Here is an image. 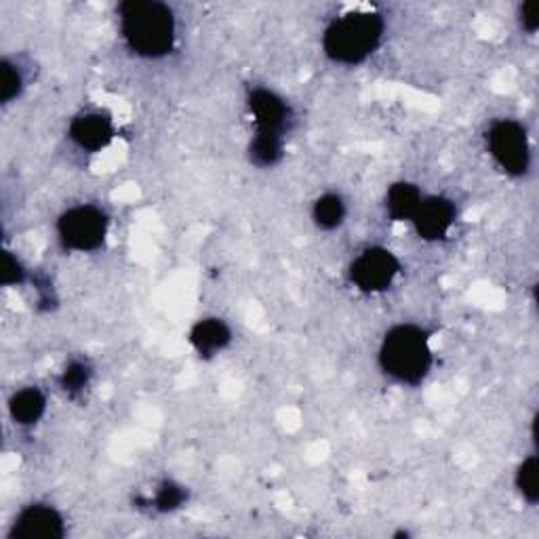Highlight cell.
I'll use <instances>...</instances> for the list:
<instances>
[{
	"instance_id": "cell-1",
	"label": "cell",
	"mask_w": 539,
	"mask_h": 539,
	"mask_svg": "<svg viewBox=\"0 0 539 539\" xmlns=\"http://www.w3.org/2000/svg\"><path fill=\"white\" fill-rule=\"evenodd\" d=\"M121 32L127 47L146 59L171 53L175 43V15L156 0H129L118 7Z\"/></svg>"
},
{
	"instance_id": "cell-2",
	"label": "cell",
	"mask_w": 539,
	"mask_h": 539,
	"mask_svg": "<svg viewBox=\"0 0 539 539\" xmlns=\"http://www.w3.org/2000/svg\"><path fill=\"white\" fill-rule=\"evenodd\" d=\"M384 17L373 11H352L333 19L323 36V49L335 64L356 66L371 57L384 38Z\"/></svg>"
},
{
	"instance_id": "cell-3",
	"label": "cell",
	"mask_w": 539,
	"mask_h": 539,
	"mask_svg": "<svg viewBox=\"0 0 539 539\" xmlns=\"http://www.w3.org/2000/svg\"><path fill=\"white\" fill-rule=\"evenodd\" d=\"M382 371L401 384H422L432 369V348L428 333L417 325L392 327L379 346Z\"/></svg>"
},
{
	"instance_id": "cell-4",
	"label": "cell",
	"mask_w": 539,
	"mask_h": 539,
	"mask_svg": "<svg viewBox=\"0 0 539 539\" xmlns=\"http://www.w3.org/2000/svg\"><path fill=\"white\" fill-rule=\"evenodd\" d=\"M110 217L95 205H78L64 211L57 219V236L70 251L89 253L104 245Z\"/></svg>"
},
{
	"instance_id": "cell-5",
	"label": "cell",
	"mask_w": 539,
	"mask_h": 539,
	"mask_svg": "<svg viewBox=\"0 0 539 539\" xmlns=\"http://www.w3.org/2000/svg\"><path fill=\"white\" fill-rule=\"evenodd\" d=\"M489 152L497 167L502 169L510 177H523L531 169V144L527 129L512 121V118H504V121L493 123V127L487 133Z\"/></svg>"
},
{
	"instance_id": "cell-6",
	"label": "cell",
	"mask_w": 539,
	"mask_h": 539,
	"mask_svg": "<svg viewBox=\"0 0 539 539\" xmlns=\"http://www.w3.org/2000/svg\"><path fill=\"white\" fill-rule=\"evenodd\" d=\"M398 272H401V262L390 249L371 247L350 264V281L363 293H382L390 289Z\"/></svg>"
},
{
	"instance_id": "cell-7",
	"label": "cell",
	"mask_w": 539,
	"mask_h": 539,
	"mask_svg": "<svg viewBox=\"0 0 539 539\" xmlns=\"http://www.w3.org/2000/svg\"><path fill=\"white\" fill-rule=\"evenodd\" d=\"M457 217L455 203L447 196H428L422 198L419 203L411 224L415 226V232L419 238H424L428 243L445 241L449 236Z\"/></svg>"
},
{
	"instance_id": "cell-8",
	"label": "cell",
	"mask_w": 539,
	"mask_h": 539,
	"mask_svg": "<svg viewBox=\"0 0 539 539\" xmlns=\"http://www.w3.org/2000/svg\"><path fill=\"white\" fill-rule=\"evenodd\" d=\"M66 521L53 506L32 504L19 512L9 531V539H62Z\"/></svg>"
},
{
	"instance_id": "cell-9",
	"label": "cell",
	"mask_w": 539,
	"mask_h": 539,
	"mask_svg": "<svg viewBox=\"0 0 539 539\" xmlns=\"http://www.w3.org/2000/svg\"><path fill=\"white\" fill-rule=\"evenodd\" d=\"M247 104L255 118V133L285 137V131L291 121V108L281 95L270 89H253L249 93Z\"/></svg>"
},
{
	"instance_id": "cell-10",
	"label": "cell",
	"mask_w": 539,
	"mask_h": 539,
	"mask_svg": "<svg viewBox=\"0 0 539 539\" xmlns=\"http://www.w3.org/2000/svg\"><path fill=\"white\" fill-rule=\"evenodd\" d=\"M68 135L81 150L99 152L112 144L116 131H114L112 118L106 112L89 110L74 118V121L70 123Z\"/></svg>"
},
{
	"instance_id": "cell-11",
	"label": "cell",
	"mask_w": 539,
	"mask_h": 539,
	"mask_svg": "<svg viewBox=\"0 0 539 539\" xmlns=\"http://www.w3.org/2000/svg\"><path fill=\"white\" fill-rule=\"evenodd\" d=\"M232 342L230 327L219 318H203L190 329V344L203 358L222 352Z\"/></svg>"
},
{
	"instance_id": "cell-12",
	"label": "cell",
	"mask_w": 539,
	"mask_h": 539,
	"mask_svg": "<svg viewBox=\"0 0 539 539\" xmlns=\"http://www.w3.org/2000/svg\"><path fill=\"white\" fill-rule=\"evenodd\" d=\"M47 398L38 388H24L11 396L9 413L17 426H34L45 415Z\"/></svg>"
},
{
	"instance_id": "cell-13",
	"label": "cell",
	"mask_w": 539,
	"mask_h": 539,
	"mask_svg": "<svg viewBox=\"0 0 539 539\" xmlns=\"http://www.w3.org/2000/svg\"><path fill=\"white\" fill-rule=\"evenodd\" d=\"M422 192L415 184L396 182L390 186L386 194V211L394 222H411L419 203H422Z\"/></svg>"
},
{
	"instance_id": "cell-14",
	"label": "cell",
	"mask_w": 539,
	"mask_h": 539,
	"mask_svg": "<svg viewBox=\"0 0 539 539\" xmlns=\"http://www.w3.org/2000/svg\"><path fill=\"white\" fill-rule=\"evenodd\" d=\"M283 144L285 137L281 135H268V133H255L249 144V158L251 163L259 169L274 167L283 158Z\"/></svg>"
},
{
	"instance_id": "cell-15",
	"label": "cell",
	"mask_w": 539,
	"mask_h": 539,
	"mask_svg": "<svg viewBox=\"0 0 539 539\" xmlns=\"http://www.w3.org/2000/svg\"><path fill=\"white\" fill-rule=\"evenodd\" d=\"M312 219L321 230H335L344 224L346 203L339 194H323L312 207Z\"/></svg>"
},
{
	"instance_id": "cell-16",
	"label": "cell",
	"mask_w": 539,
	"mask_h": 539,
	"mask_svg": "<svg viewBox=\"0 0 539 539\" xmlns=\"http://www.w3.org/2000/svg\"><path fill=\"white\" fill-rule=\"evenodd\" d=\"M539 466H537V455H529L527 459H523V464L518 466L516 474H514V485L518 489V493L523 495V499L527 504L535 506L539 499V478H537Z\"/></svg>"
},
{
	"instance_id": "cell-17",
	"label": "cell",
	"mask_w": 539,
	"mask_h": 539,
	"mask_svg": "<svg viewBox=\"0 0 539 539\" xmlns=\"http://www.w3.org/2000/svg\"><path fill=\"white\" fill-rule=\"evenodd\" d=\"M186 499H188V491L182 485L165 481L156 489V495L154 499H150V504L156 512H173L177 508H182Z\"/></svg>"
},
{
	"instance_id": "cell-18",
	"label": "cell",
	"mask_w": 539,
	"mask_h": 539,
	"mask_svg": "<svg viewBox=\"0 0 539 539\" xmlns=\"http://www.w3.org/2000/svg\"><path fill=\"white\" fill-rule=\"evenodd\" d=\"M91 375H93V371H91V367L85 361H72L64 369L62 377H59V384H62V388H64L66 394L78 396V394H83L85 388L89 386Z\"/></svg>"
},
{
	"instance_id": "cell-19",
	"label": "cell",
	"mask_w": 539,
	"mask_h": 539,
	"mask_svg": "<svg viewBox=\"0 0 539 539\" xmlns=\"http://www.w3.org/2000/svg\"><path fill=\"white\" fill-rule=\"evenodd\" d=\"M22 87V72H19L9 59H3V64H0V99H3V104L13 102V99L22 93Z\"/></svg>"
},
{
	"instance_id": "cell-20",
	"label": "cell",
	"mask_w": 539,
	"mask_h": 539,
	"mask_svg": "<svg viewBox=\"0 0 539 539\" xmlns=\"http://www.w3.org/2000/svg\"><path fill=\"white\" fill-rule=\"evenodd\" d=\"M0 281H3L5 287L22 285L26 281V270H24L22 262H19V259L11 251L3 253V270H0Z\"/></svg>"
},
{
	"instance_id": "cell-21",
	"label": "cell",
	"mask_w": 539,
	"mask_h": 539,
	"mask_svg": "<svg viewBox=\"0 0 539 539\" xmlns=\"http://www.w3.org/2000/svg\"><path fill=\"white\" fill-rule=\"evenodd\" d=\"M521 22L527 32H535L539 26V17H537V3H525L521 7Z\"/></svg>"
}]
</instances>
